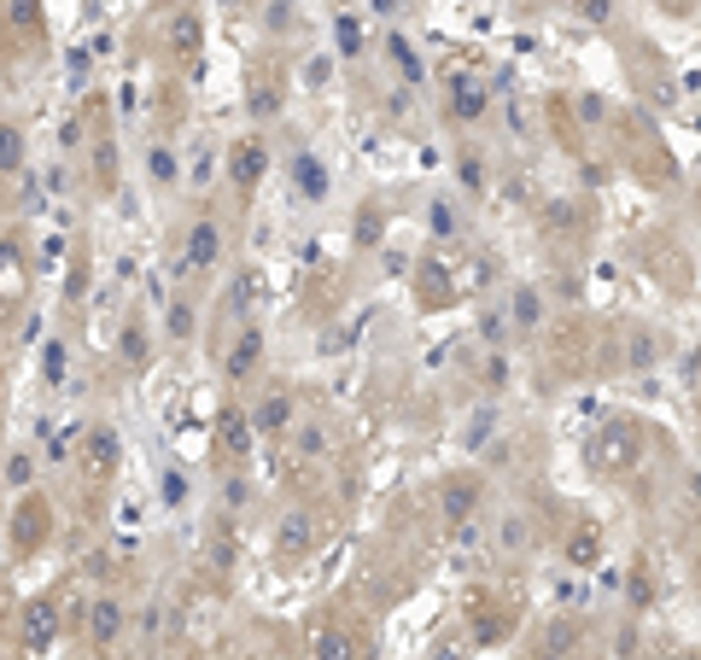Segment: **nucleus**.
I'll return each instance as SVG.
<instances>
[{"mask_svg": "<svg viewBox=\"0 0 701 660\" xmlns=\"http://www.w3.org/2000/svg\"><path fill=\"white\" fill-rule=\"evenodd\" d=\"M678 660H695V654H678Z\"/></svg>", "mask_w": 701, "mask_h": 660, "instance_id": "47", "label": "nucleus"}, {"mask_svg": "<svg viewBox=\"0 0 701 660\" xmlns=\"http://www.w3.org/2000/svg\"><path fill=\"white\" fill-rule=\"evenodd\" d=\"M41 368H48V386L65 380V345H48V363H41Z\"/></svg>", "mask_w": 701, "mask_h": 660, "instance_id": "40", "label": "nucleus"}, {"mask_svg": "<svg viewBox=\"0 0 701 660\" xmlns=\"http://www.w3.org/2000/svg\"><path fill=\"white\" fill-rule=\"evenodd\" d=\"M596 555H603V538H596V532H579V538H573V549H567V562H573V567H596Z\"/></svg>", "mask_w": 701, "mask_h": 660, "instance_id": "34", "label": "nucleus"}, {"mask_svg": "<svg viewBox=\"0 0 701 660\" xmlns=\"http://www.w3.org/2000/svg\"><path fill=\"white\" fill-rule=\"evenodd\" d=\"M299 18H304V0H258V30L275 35V41L293 35Z\"/></svg>", "mask_w": 701, "mask_h": 660, "instance_id": "19", "label": "nucleus"}, {"mask_svg": "<svg viewBox=\"0 0 701 660\" xmlns=\"http://www.w3.org/2000/svg\"><path fill=\"white\" fill-rule=\"evenodd\" d=\"M286 432H293V457L299 462H327V457H334V427H327V421H304L299 416Z\"/></svg>", "mask_w": 701, "mask_h": 660, "instance_id": "16", "label": "nucleus"}, {"mask_svg": "<svg viewBox=\"0 0 701 660\" xmlns=\"http://www.w3.org/2000/svg\"><path fill=\"white\" fill-rule=\"evenodd\" d=\"M457 188L473 199V193H485V158L480 153H462L457 158Z\"/></svg>", "mask_w": 701, "mask_h": 660, "instance_id": "29", "label": "nucleus"}, {"mask_svg": "<svg viewBox=\"0 0 701 660\" xmlns=\"http://www.w3.org/2000/svg\"><path fill=\"white\" fill-rule=\"evenodd\" d=\"M579 117H585V123H603V117H608L603 94H579Z\"/></svg>", "mask_w": 701, "mask_h": 660, "instance_id": "42", "label": "nucleus"}, {"mask_svg": "<svg viewBox=\"0 0 701 660\" xmlns=\"http://www.w3.org/2000/svg\"><path fill=\"white\" fill-rule=\"evenodd\" d=\"M245 421H252L258 439H286V427L299 421V398L286 386H270L252 409H245Z\"/></svg>", "mask_w": 701, "mask_h": 660, "instance_id": "7", "label": "nucleus"}, {"mask_svg": "<svg viewBox=\"0 0 701 660\" xmlns=\"http://www.w3.org/2000/svg\"><path fill=\"white\" fill-rule=\"evenodd\" d=\"M585 457L596 473H626L637 457H644V427H637L631 416H608L603 427H596V439L585 444Z\"/></svg>", "mask_w": 701, "mask_h": 660, "instance_id": "1", "label": "nucleus"}, {"mask_svg": "<svg viewBox=\"0 0 701 660\" xmlns=\"http://www.w3.org/2000/svg\"><path fill=\"white\" fill-rule=\"evenodd\" d=\"M117 462H123V439H117L112 427H94L88 432V450H82V468H88V473H112Z\"/></svg>", "mask_w": 701, "mask_h": 660, "instance_id": "20", "label": "nucleus"}, {"mask_svg": "<svg viewBox=\"0 0 701 660\" xmlns=\"http://www.w3.org/2000/svg\"><path fill=\"white\" fill-rule=\"evenodd\" d=\"M538 7H550V12H567V7H573V0H538Z\"/></svg>", "mask_w": 701, "mask_h": 660, "instance_id": "45", "label": "nucleus"}, {"mask_svg": "<svg viewBox=\"0 0 701 660\" xmlns=\"http://www.w3.org/2000/svg\"><path fill=\"white\" fill-rule=\"evenodd\" d=\"M263 350H270V339H263V322L245 316V322L234 327L229 350H222V380H229V386H252L258 368H263Z\"/></svg>", "mask_w": 701, "mask_h": 660, "instance_id": "3", "label": "nucleus"}, {"mask_svg": "<svg viewBox=\"0 0 701 660\" xmlns=\"http://www.w3.org/2000/svg\"><path fill=\"white\" fill-rule=\"evenodd\" d=\"M480 497H485V485H480V473H462V480H444L439 491V509H444V521H473L480 514Z\"/></svg>", "mask_w": 701, "mask_h": 660, "instance_id": "13", "label": "nucleus"}, {"mask_svg": "<svg viewBox=\"0 0 701 660\" xmlns=\"http://www.w3.org/2000/svg\"><path fill=\"white\" fill-rule=\"evenodd\" d=\"M217 439H222V450H229V457H245V450L258 444V432H252V421H245V409H222L217 416Z\"/></svg>", "mask_w": 701, "mask_h": 660, "instance_id": "22", "label": "nucleus"}, {"mask_svg": "<svg viewBox=\"0 0 701 660\" xmlns=\"http://www.w3.org/2000/svg\"><path fill=\"white\" fill-rule=\"evenodd\" d=\"M7 30L12 35H24V30L35 35L41 30V0H7Z\"/></svg>", "mask_w": 701, "mask_h": 660, "instance_id": "28", "label": "nucleus"}, {"mask_svg": "<svg viewBox=\"0 0 701 660\" xmlns=\"http://www.w3.org/2000/svg\"><path fill=\"white\" fill-rule=\"evenodd\" d=\"M432 660H468V643L462 637H439V643H432Z\"/></svg>", "mask_w": 701, "mask_h": 660, "instance_id": "39", "label": "nucleus"}, {"mask_svg": "<svg viewBox=\"0 0 701 660\" xmlns=\"http://www.w3.org/2000/svg\"><path fill=\"white\" fill-rule=\"evenodd\" d=\"M304 82H311V88H327V82H334V59L311 53V59H304Z\"/></svg>", "mask_w": 701, "mask_h": 660, "instance_id": "36", "label": "nucleus"}, {"mask_svg": "<svg viewBox=\"0 0 701 660\" xmlns=\"http://www.w3.org/2000/svg\"><path fill=\"white\" fill-rule=\"evenodd\" d=\"M503 316H509V334H514V339H538V334H544V322H550L544 286H538V281H514V286H509Z\"/></svg>", "mask_w": 701, "mask_h": 660, "instance_id": "6", "label": "nucleus"}, {"mask_svg": "<svg viewBox=\"0 0 701 660\" xmlns=\"http://www.w3.org/2000/svg\"><path fill=\"white\" fill-rule=\"evenodd\" d=\"M286 188H293L299 205L322 211V205L334 199V164H327L316 147H293L286 153Z\"/></svg>", "mask_w": 701, "mask_h": 660, "instance_id": "2", "label": "nucleus"}, {"mask_svg": "<svg viewBox=\"0 0 701 660\" xmlns=\"http://www.w3.org/2000/svg\"><path fill=\"white\" fill-rule=\"evenodd\" d=\"M117 357L129 363V368H147V363H153V327L140 322V316L117 327Z\"/></svg>", "mask_w": 701, "mask_h": 660, "instance_id": "21", "label": "nucleus"}, {"mask_svg": "<svg viewBox=\"0 0 701 660\" xmlns=\"http://www.w3.org/2000/svg\"><path fill=\"white\" fill-rule=\"evenodd\" d=\"M222 245H229L222 222L217 217H193L188 222V245H181V270L188 275H217L222 270Z\"/></svg>", "mask_w": 701, "mask_h": 660, "instance_id": "5", "label": "nucleus"}, {"mask_svg": "<svg viewBox=\"0 0 701 660\" xmlns=\"http://www.w3.org/2000/svg\"><path fill=\"white\" fill-rule=\"evenodd\" d=\"M485 432H498V404L473 409V427L462 432V444H468V450H480V444H485Z\"/></svg>", "mask_w": 701, "mask_h": 660, "instance_id": "31", "label": "nucleus"}, {"mask_svg": "<svg viewBox=\"0 0 701 660\" xmlns=\"http://www.w3.org/2000/svg\"><path fill=\"white\" fill-rule=\"evenodd\" d=\"M258 281H263L258 270H240V275H234V286H229V316H234V322H245V316H252Z\"/></svg>", "mask_w": 701, "mask_h": 660, "instance_id": "25", "label": "nucleus"}, {"mask_svg": "<svg viewBox=\"0 0 701 660\" xmlns=\"http://www.w3.org/2000/svg\"><path fill=\"white\" fill-rule=\"evenodd\" d=\"M322 660H357V649H350L345 631H327V637H322Z\"/></svg>", "mask_w": 701, "mask_h": 660, "instance_id": "37", "label": "nucleus"}, {"mask_svg": "<svg viewBox=\"0 0 701 660\" xmlns=\"http://www.w3.org/2000/svg\"><path fill=\"white\" fill-rule=\"evenodd\" d=\"M427 229L439 234V240H457V234H462V211H457V199H439V193H432V199H427Z\"/></svg>", "mask_w": 701, "mask_h": 660, "instance_id": "24", "label": "nucleus"}, {"mask_svg": "<svg viewBox=\"0 0 701 660\" xmlns=\"http://www.w3.org/2000/svg\"><path fill=\"white\" fill-rule=\"evenodd\" d=\"M199 322H205L199 298L193 293H170V298H164V327H158V334H164L170 350H188L199 339Z\"/></svg>", "mask_w": 701, "mask_h": 660, "instance_id": "9", "label": "nucleus"}, {"mask_svg": "<svg viewBox=\"0 0 701 660\" xmlns=\"http://www.w3.org/2000/svg\"><path fill=\"white\" fill-rule=\"evenodd\" d=\"M375 12H380V18H391V12H398V0H375Z\"/></svg>", "mask_w": 701, "mask_h": 660, "instance_id": "44", "label": "nucleus"}, {"mask_svg": "<svg viewBox=\"0 0 701 660\" xmlns=\"http://www.w3.org/2000/svg\"><path fill=\"white\" fill-rule=\"evenodd\" d=\"M485 386H491V391H503V386H509V357H503V350H491V363H485Z\"/></svg>", "mask_w": 701, "mask_h": 660, "instance_id": "38", "label": "nucleus"}, {"mask_svg": "<svg viewBox=\"0 0 701 660\" xmlns=\"http://www.w3.org/2000/svg\"><path fill=\"white\" fill-rule=\"evenodd\" d=\"M263 176H270V140H263V135H240L234 153H229V181L240 193H252Z\"/></svg>", "mask_w": 701, "mask_h": 660, "instance_id": "10", "label": "nucleus"}, {"mask_svg": "<svg viewBox=\"0 0 701 660\" xmlns=\"http://www.w3.org/2000/svg\"><path fill=\"white\" fill-rule=\"evenodd\" d=\"M311 544H316V526L304 521V514H286V521H281V555H299Z\"/></svg>", "mask_w": 701, "mask_h": 660, "instance_id": "26", "label": "nucleus"}, {"mask_svg": "<svg viewBox=\"0 0 701 660\" xmlns=\"http://www.w3.org/2000/svg\"><path fill=\"white\" fill-rule=\"evenodd\" d=\"M158 491H164L170 503H181V497H188V480H181V473H170V480H158Z\"/></svg>", "mask_w": 701, "mask_h": 660, "instance_id": "43", "label": "nucleus"}, {"mask_svg": "<svg viewBox=\"0 0 701 660\" xmlns=\"http://www.w3.org/2000/svg\"><path fill=\"white\" fill-rule=\"evenodd\" d=\"M491 549H498V555H526V549H532V514H526V509H509V514H498V532H491Z\"/></svg>", "mask_w": 701, "mask_h": 660, "instance_id": "17", "label": "nucleus"}, {"mask_svg": "<svg viewBox=\"0 0 701 660\" xmlns=\"http://www.w3.org/2000/svg\"><path fill=\"white\" fill-rule=\"evenodd\" d=\"M245 503H252V480L234 473V480L222 485V514H245Z\"/></svg>", "mask_w": 701, "mask_h": 660, "instance_id": "32", "label": "nucleus"}, {"mask_svg": "<svg viewBox=\"0 0 701 660\" xmlns=\"http://www.w3.org/2000/svg\"><path fill=\"white\" fill-rule=\"evenodd\" d=\"M363 245H380L386 234H380V211H375V205H368V211H363V234H357Z\"/></svg>", "mask_w": 701, "mask_h": 660, "instance_id": "41", "label": "nucleus"}, {"mask_svg": "<svg viewBox=\"0 0 701 660\" xmlns=\"http://www.w3.org/2000/svg\"><path fill=\"white\" fill-rule=\"evenodd\" d=\"M480 339L491 345V350H503L514 334H509V316H503V304H485V316H480Z\"/></svg>", "mask_w": 701, "mask_h": 660, "instance_id": "30", "label": "nucleus"}, {"mask_svg": "<svg viewBox=\"0 0 701 660\" xmlns=\"http://www.w3.org/2000/svg\"><path fill=\"white\" fill-rule=\"evenodd\" d=\"M123 631H129V608H123V596H94L88 603V643L100 654H112L123 643Z\"/></svg>", "mask_w": 701, "mask_h": 660, "instance_id": "8", "label": "nucleus"}, {"mask_svg": "<svg viewBox=\"0 0 701 660\" xmlns=\"http://www.w3.org/2000/svg\"><path fill=\"white\" fill-rule=\"evenodd\" d=\"M444 112H450V123H462V129L485 123L491 117V82L480 71H450V82H444Z\"/></svg>", "mask_w": 701, "mask_h": 660, "instance_id": "4", "label": "nucleus"}, {"mask_svg": "<svg viewBox=\"0 0 701 660\" xmlns=\"http://www.w3.org/2000/svg\"><path fill=\"white\" fill-rule=\"evenodd\" d=\"M59 603H48V596H35V603L24 608V654H48L59 643Z\"/></svg>", "mask_w": 701, "mask_h": 660, "instance_id": "11", "label": "nucleus"}, {"mask_svg": "<svg viewBox=\"0 0 701 660\" xmlns=\"http://www.w3.org/2000/svg\"><path fill=\"white\" fill-rule=\"evenodd\" d=\"M164 41H170L176 59H193L205 48V18H199V7H170V18H164Z\"/></svg>", "mask_w": 701, "mask_h": 660, "instance_id": "12", "label": "nucleus"}, {"mask_svg": "<svg viewBox=\"0 0 701 660\" xmlns=\"http://www.w3.org/2000/svg\"><path fill=\"white\" fill-rule=\"evenodd\" d=\"M147 181L158 193H176L181 181H188V170H181V147L176 140H153L147 147Z\"/></svg>", "mask_w": 701, "mask_h": 660, "instance_id": "14", "label": "nucleus"}, {"mask_svg": "<svg viewBox=\"0 0 701 660\" xmlns=\"http://www.w3.org/2000/svg\"><path fill=\"white\" fill-rule=\"evenodd\" d=\"M164 620H170V614H164V603H147V614H140V649H153V643H158Z\"/></svg>", "mask_w": 701, "mask_h": 660, "instance_id": "35", "label": "nucleus"}, {"mask_svg": "<svg viewBox=\"0 0 701 660\" xmlns=\"http://www.w3.org/2000/svg\"><path fill=\"white\" fill-rule=\"evenodd\" d=\"M380 48H386V59H391V71L404 76V88H421V82H427V59L416 53V41H409L404 30H386Z\"/></svg>", "mask_w": 701, "mask_h": 660, "instance_id": "15", "label": "nucleus"}, {"mask_svg": "<svg viewBox=\"0 0 701 660\" xmlns=\"http://www.w3.org/2000/svg\"><path fill=\"white\" fill-rule=\"evenodd\" d=\"M567 12H579L585 24H596V30H608V24H620V0H573Z\"/></svg>", "mask_w": 701, "mask_h": 660, "instance_id": "27", "label": "nucleus"}, {"mask_svg": "<svg viewBox=\"0 0 701 660\" xmlns=\"http://www.w3.org/2000/svg\"><path fill=\"white\" fill-rule=\"evenodd\" d=\"M30 170V140L18 123H0V176H24Z\"/></svg>", "mask_w": 701, "mask_h": 660, "instance_id": "23", "label": "nucleus"}, {"mask_svg": "<svg viewBox=\"0 0 701 660\" xmlns=\"http://www.w3.org/2000/svg\"><path fill=\"white\" fill-rule=\"evenodd\" d=\"M164 7H193V0H164Z\"/></svg>", "mask_w": 701, "mask_h": 660, "instance_id": "46", "label": "nucleus"}, {"mask_svg": "<svg viewBox=\"0 0 701 660\" xmlns=\"http://www.w3.org/2000/svg\"><path fill=\"white\" fill-rule=\"evenodd\" d=\"M334 59H368V18L334 12Z\"/></svg>", "mask_w": 701, "mask_h": 660, "instance_id": "18", "label": "nucleus"}, {"mask_svg": "<svg viewBox=\"0 0 701 660\" xmlns=\"http://www.w3.org/2000/svg\"><path fill=\"white\" fill-rule=\"evenodd\" d=\"M30 480H35V457H30V450H12V457H7V485L24 491Z\"/></svg>", "mask_w": 701, "mask_h": 660, "instance_id": "33", "label": "nucleus"}]
</instances>
